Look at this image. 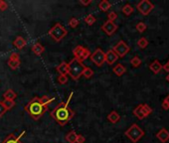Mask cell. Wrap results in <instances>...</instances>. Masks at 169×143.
<instances>
[{"instance_id": "1", "label": "cell", "mask_w": 169, "mask_h": 143, "mask_svg": "<svg viewBox=\"0 0 169 143\" xmlns=\"http://www.w3.org/2000/svg\"><path fill=\"white\" fill-rule=\"evenodd\" d=\"M73 94L74 93H71V94L69 95V98H68L66 103H64V101L63 103H60L51 111V116L55 119L60 125H62V126L66 125L74 117V115H75L74 110L69 107V103L71 101V98L73 97Z\"/></svg>"}, {"instance_id": "2", "label": "cell", "mask_w": 169, "mask_h": 143, "mask_svg": "<svg viewBox=\"0 0 169 143\" xmlns=\"http://www.w3.org/2000/svg\"><path fill=\"white\" fill-rule=\"evenodd\" d=\"M25 110L28 112L34 120H39L44 115V113L48 110V106L44 105L39 97H34L32 100H30L26 104Z\"/></svg>"}, {"instance_id": "3", "label": "cell", "mask_w": 169, "mask_h": 143, "mask_svg": "<svg viewBox=\"0 0 169 143\" xmlns=\"http://www.w3.org/2000/svg\"><path fill=\"white\" fill-rule=\"evenodd\" d=\"M69 65V71H68V74L70 75V77L72 78L74 81H78L81 78V76H83L84 70L86 66L80 61H78L77 59H72L70 61Z\"/></svg>"}, {"instance_id": "4", "label": "cell", "mask_w": 169, "mask_h": 143, "mask_svg": "<svg viewBox=\"0 0 169 143\" xmlns=\"http://www.w3.org/2000/svg\"><path fill=\"white\" fill-rule=\"evenodd\" d=\"M124 134L126 135V137L132 143H136L138 140H140L142 138V136L144 135V131L137 124L134 123L127 129Z\"/></svg>"}, {"instance_id": "5", "label": "cell", "mask_w": 169, "mask_h": 143, "mask_svg": "<svg viewBox=\"0 0 169 143\" xmlns=\"http://www.w3.org/2000/svg\"><path fill=\"white\" fill-rule=\"evenodd\" d=\"M67 33H68V31L66 30V28L65 27H63L60 23L55 24L48 32L49 35L55 41H57V42H59V41L62 40L64 37L67 35Z\"/></svg>"}, {"instance_id": "6", "label": "cell", "mask_w": 169, "mask_h": 143, "mask_svg": "<svg viewBox=\"0 0 169 143\" xmlns=\"http://www.w3.org/2000/svg\"><path fill=\"white\" fill-rule=\"evenodd\" d=\"M90 58L97 67H101L106 62V53L100 48H97L93 54H91Z\"/></svg>"}, {"instance_id": "7", "label": "cell", "mask_w": 169, "mask_h": 143, "mask_svg": "<svg viewBox=\"0 0 169 143\" xmlns=\"http://www.w3.org/2000/svg\"><path fill=\"white\" fill-rule=\"evenodd\" d=\"M73 54H74V56H75V59H77L78 61H80V62H82V63L91 56L90 50L83 46H77L75 49L73 50Z\"/></svg>"}, {"instance_id": "8", "label": "cell", "mask_w": 169, "mask_h": 143, "mask_svg": "<svg viewBox=\"0 0 169 143\" xmlns=\"http://www.w3.org/2000/svg\"><path fill=\"white\" fill-rule=\"evenodd\" d=\"M130 48L126 45V42L123 41H120L116 46L113 48V51L116 54L118 58H123L126 54L129 52Z\"/></svg>"}, {"instance_id": "9", "label": "cell", "mask_w": 169, "mask_h": 143, "mask_svg": "<svg viewBox=\"0 0 169 143\" xmlns=\"http://www.w3.org/2000/svg\"><path fill=\"white\" fill-rule=\"evenodd\" d=\"M153 7H154L153 4H152L150 1H148V0H142V1H140L136 6L138 11L144 16H147L149 14L152 10H153Z\"/></svg>"}, {"instance_id": "10", "label": "cell", "mask_w": 169, "mask_h": 143, "mask_svg": "<svg viewBox=\"0 0 169 143\" xmlns=\"http://www.w3.org/2000/svg\"><path fill=\"white\" fill-rule=\"evenodd\" d=\"M117 25L114 22H111V21H106L104 24H103V26H101V30L107 34V35H109V36H111L117 30Z\"/></svg>"}, {"instance_id": "11", "label": "cell", "mask_w": 169, "mask_h": 143, "mask_svg": "<svg viewBox=\"0 0 169 143\" xmlns=\"http://www.w3.org/2000/svg\"><path fill=\"white\" fill-rule=\"evenodd\" d=\"M157 139L162 143H165L169 140V131L165 128H161L156 134Z\"/></svg>"}, {"instance_id": "12", "label": "cell", "mask_w": 169, "mask_h": 143, "mask_svg": "<svg viewBox=\"0 0 169 143\" xmlns=\"http://www.w3.org/2000/svg\"><path fill=\"white\" fill-rule=\"evenodd\" d=\"M118 60V57L113 50H109L106 53V62L109 65H113Z\"/></svg>"}, {"instance_id": "13", "label": "cell", "mask_w": 169, "mask_h": 143, "mask_svg": "<svg viewBox=\"0 0 169 143\" xmlns=\"http://www.w3.org/2000/svg\"><path fill=\"white\" fill-rule=\"evenodd\" d=\"M24 134H25V131H23L18 137H16L14 134H9L1 143H22L21 141H20V138H21Z\"/></svg>"}, {"instance_id": "14", "label": "cell", "mask_w": 169, "mask_h": 143, "mask_svg": "<svg viewBox=\"0 0 169 143\" xmlns=\"http://www.w3.org/2000/svg\"><path fill=\"white\" fill-rule=\"evenodd\" d=\"M133 114L138 119H143V118L146 117V116H145V114H144V111H143V108H142V104L137 105V106L134 108V110H133Z\"/></svg>"}, {"instance_id": "15", "label": "cell", "mask_w": 169, "mask_h": 143, "mask_svg": "<svg viewBox=\"0 0 169 143\" xmlns=\"http://www.w3.org/2000/svg\"><path fill=\"white\" fill-rule=\"evenodd\" d=\"M149 69L151 70V72H153L154 74H158L162 70V65L159 63V61L155 60L150 64Z\"/></svg>"}, {"instance_id": "16", "label": "cell", "mask_w": 169, "mask_h": 143, "mask_svg": "<svg viewBox=\"0 0 169 143\" xmlns=\"http://www.w3.org/2000/svg\"><path fill=\"white\" fill-rule=\"evenodd\" d=\"M120 115L116 110H113L107 115V120L111 122V123H117L120 121Z\"/></svg>"}, {"instance_id": "17", "label": "cell", "mask_w": 169, "mask_h": 143, "mask_svg": "<svg viewBox=\"0 0 169 143\" xmlns=\"http://www.w3.org/2000/svg\"><path fill=\"white\" fill-rule=\"evenodd\" d=\"M13 45H14L17 49H23L26 46V40L21 36H18L13 42Z\"/></svg>"}, {"instance_id": "18", "label": "cell", "mask_w": 169, "mask_h": 143, "mask_svg": "<svg viewBox=\"0 0 169 143\" xmlns=\"http://www.w3.org/2000/svg\"><path fill=\"white\" fill-rule=\"evenodd\" d=\"M44 51H45V49H44V47L40 43H35L32 46V52L35 54L36 56H41L44 53Z\"/></svg>"}, {"instance_id": "19", "label": "cell", "mask_w": 169, "mask_h": 143, "mask_svg": "<svg viewBox=\"0 0 169 143\" xmlns=\"http://www.w3.org/2000/svg\"><path fill=\"white\" fill-rule=\"evenodd\" d=\"M68 71H69V65H68V63H66V62L61 63L59 66L57 67V72H58L60 75L67 76Z\"/></svg>"}, {"instance_id": "20", "label": "cell", "mask_w": 169, "mask_h": 143, "mask_svg": "<svg viewBox=\"0 0 169 143\" xmlns=\"http://www.w3.org/2000/svg\"><path fill=\"white\" fill-rule=\"evenodd\" d=\"M113 73L116 74L117 77H121L126 72V69L121 64H117L116 67H113Z\"/></svg>"}, {"instance_id": "21", "label": "cell", "mask_w": 169, "mask_h": 143, "mask_svg": "<svg viewBox=\"0 0 169 143\" xmlns=\"http://www.w3.org/2000/svg\"><path fill=\"white\" fill-rule=\"evenodd\" d=\"M4 97V100H14L15 98L17 97L16 93L13 90H7L3 94Z\"/></svg>"}, {"instance_id": "22", "label": "cell", "mask_w": 169, "mask_h": 143, "mask_svg": "<svg viewBox=\"0 0 169 143\" xmlns=\"http://www.w3.org/2000/svg\"><path fill=\"white\" fill-rule=\"evenodd\" d=\"M77 133L74 130L70 131L69 133L66 135V140L69 143H76V139H77Z\"/></svg>"}, {"instance_id": "23", "label": "cell", "mask_w": 169, "mask_h": 143, "mask_svg": "<svg viewBox=\"0 0 169 143\" xmlns=\"http://www.w3.org/2000/svg\"><path fill=\"white\" fill-rule=\"evenodd\" d=\"M110 3L107 1V0H103V1H100V4H99V8L101 10V11H104V12H106L110 8Z\"/></svg>"}, {"instance_id": "24", "label": "cell", "mask_w": 169, "mask_h": 143, "mask_svg": "<svg viewBox=\"0 0 169 143\" xmlns=\"http://www.w3.org/2000/svg\"><path fill=\"white\" fill-rule=\"evenodd\" d=\"M8 66L11 68L12 70L18 69L20 66V60H15V59H9L8 60Z\"/></svg>"}, {"instance_id": "25", "label": "cell", "mask_w": 169, "mask_h": 143, "mask_svg": "<svg viewBox=\"0 0 169 143\" xmlns=\"http://www.w3.org/2000/svg\"><path fill=\"white\" fill-rule=\"evenodd\" d=\"M121 11L126 16H129L131 13H133V7L130 4H126L121 9Z\"/></svg>"}, {"instance_id": "26", "label": "cell", "mask_w": 169, "mask_h": 143, "mask_svg": "<svg viewBox=\"0 0 169 143\" xmlns=\"http://www.w3.org/2000/svg\"><path fill=\"white\" fill-rule=\"evenodd\" d=\"M40 100H41V103H42L44 105L48 106V105H49L51 103H53V101L55 100V98H54V97H49L48 95H44V97H42L41 98H40Z\"/></svg>"}, {"instance_id": "27", "label": "cell", "mask_w": 169, "mask_h": 143, "mask_svg": "<svg viewBox=\"0 0 169 143\" xmlns=\"http://www.w3.org/2000/svg\"><path fill=\"white\" fill-rule=\"evenodd\" d=\"M147 45H148V41L146 38H144V37H142V38H140L137 41V46L139 47L140 49H145V48L147 47Z\"/></svg>"}, {"instance_id": "28", "label": "cell", "mask_w": 169, "mask_h": 143, "mask_svg": "<svg viewBox=\"0 0 169 143\" xmlns=\"http://www.w3.org/2000/svg\"><path fill=\"white\" fill-rule=\"evenodd\" d=\"M83 76L84 78H87V79H90V78H92L94 76V71L91 69V68L86 67V68H84V70Z\"/></svg>"}, {"instance_id": "29", "label": "cell", "mask_w": 169, "mask_h": 143, "mask_svg": "<svg viewBox=\"0 0 169 143\" xmlns=\"http://www.w3.org/2000/svg\"><path fill=\"white\" fill-rule=\"evenodd\" d=\"M130 65L133 68H138L141 65V60L137 56H135V57H133L132 59L130 60Z\"/></svg>"}, {"instance_id": "30", "label": "cell", "mask_w": 169, "mask_h": 143, "mask_svg": "<svg viewBox=\"0 0 169 143\" xmlns=\"http://www.w3.org/2000/svg\"><path fill=\"white\" fill-rule=\"evenodd\" d=\"M2 103H3V105H4L5 108L7 110H11V108L15 105L14 100H4L2 101Z\"/></svg>"}, {"instance_id": "31", "label": "cell", "mask_w": 169, "mask_h": 143, "mask_svg": "<svg viewBox=\"0 0 169 143\" xmlns=\"http://www.w3.org/2000/svg\"><path fill=\"white\" fill-rule=\"evenodd\" d=\"M135 28H136L137 32L143 33L145 30H146V24H145L144 22H139L136 24V27H135Z\"/></svg>"}, {"instance_id": "32", "label": "cell", "mask_w": 169, "mask_h": 143, "mask_svg": "<svg viewBox=\"0 0 169 143\" xmlns=\"http://www.w3.org/2000/svg\"><path fill=\"white\" fill-rule=\"evenodd\" d=\"M84 20V22H86L89 26H92L93 24L96 22V18H94L93 15H88V16H86Z\"/></svg>"}, {"instance_id": "33", "label": "cell", "mask_w": 169, "mask_h": 143, "mask_svg": "<svg viewBox=\"0 0 169 143\" xmlns=\"http://www.w3.org/2000/svg\"><path fill=\"white\" fill-rule=\"evenodd\" d=\"M142 108H143L145 116H148V115L152 113V108L148 104H142Z\"/></svg>"}, {"instance_id": "34", "label": "cell", "mask_w": 169, "mask_h": 143, "mask_svg": "<svg viewBox=\"0 0 169 143\" xmlns=\"http://www.w3.org/2000/svg\"><path fill=\"white\" fill-rule=\"evenodd\" d=\"M79 24H80V22L77 18H71L70 21H69V25H70L71 28H76Z\"/></svg>"}, {"instance_id": "35", "label": "cell", "mask_w": 169, "mask_h": 143, "mask_svg": "<svg viewBox=\"0 0 169 143\" xmlns=\"http://www.w3.org/2000/svg\"><path fill=\"white\" fill-rule=\"evenodd\" d=\"M107 19H109V21L113 22L114 20L117 19V14L114 11H111L109 13V15H107Z\"/></svg>"}, {"instance_id": "36", "label": "cell", "mask_w": 169, "mask_h": 143, "mask_svg": "<svg viewBox=\"0 0 169 143\" xmlns=\"http://www.w3.org/2000/svg\"><path fill=\"white\" fill-rule=\"evenodd\" d=\"M57 80H58L59 84H65L67 83V81H68V78H67V76H64V75H60Z\"/></svg>"}, {"instance_id": "37", "label": "cell", "mask_w": 169, "mask_h": 143, "mask_svg": "<svg viewBox=\"0 0 169 143\" xmlns=\"http://www.w3.org/2000/svg\"><path fill=\"white\" fill-rule=\"evenodd\" d=\"M6 111H7V110H6L5 106L3 105L2 101H0V117H2L3 115L6 113Z\"/></svg>"}, {"instance_id": "38", "label": "cell", "mask_w": 169, "mask_h": 143, "mask_svg": "<svg viewBox=\"0 0 169 143\" xmlns=\"http://www.w3.org/2000/svg\"><path fill=\"white\" fill-rule=\"evenodd\" d=\"M7 8H8L7 3L5 1H3V0H0V10H1V11H5Z\"/></svg>"}, {"instance_id": "39", "label": "cell", "mask_w": 169, "mask_h": 143, "mask_svg": "<svg viewBox=\"0 0 169 143\" xmlns=\"http://www.w3.org/2000/svg\"><path fill=\"white\" fill-rule=\"evenodd\" d=\"M84 141H86V138L84 137L83 135H77V139H76V143H84Z\"/></svg>"}, {"instance_id": "40", "label": "cell", "mask_w": 169, "mask_h": 143, "mask_svg": "<svg viewBox=\"0 0 169 143\" xmlns=\"http://www.w3.org/2000/svg\"><path fill=\"white\" fill-rule=\"evenodd\" d=\"M92 2H93L92 0H80V3H81V4H82V5H84V6L90 5Z\"/></svg>"}, {"instance_id": "41", "label": "cell", "mask_w": 169, "mask_h": 143, "mask_svg": "<svg viewBox=\"0 0 169 143\" xmlns=\"http://www.w3.org/2000/svg\"><path fill=\"white\" fill-rule=\"evenodd\" d=\"M10 59H15V60H19V55L16 53H12L11 56H10Z\"/></svg>"}, {"instance_id": "42", "label": "cell", "mask_w": 169, "mask_h": 143, "mask_svg": "<svg viewBox=\"0 0 169 143\" xmlns=\"http://www.w3.org/2000/svg\"><path fill=\"white\" fill-rule=\"evenodd\" d=\"M162 108H163L164 110H169V106H168L167 103H165L164 100H163V103H162Z\"/></svg>"}, {"instance_id": "43", "label": "cell", "mask_w": 169, "mask_h": 143, "mask_svg": "<svg viewBox=\"0 0 169 143\" xmlns=\"http://www.w3.org/2000/svg\"><path fill=\"white\" fill-rule=\"evenodd\" d=\"M162 69H164V71H165V72H169V63L167 62L166 64H165L164 66L162 67Z\"/></svg>"}, {"instance_id": "44", "label": "cell", "mask_w": 169, "mask_h": 143, "mask_svg": "<svg viewBox=\"0 0 169 143\" xmlns=\"http://www.w3.org/2000/svg\"><path fill=\"white\" fill-rule=\"evenodd\" d=\"M164 101H165V103H167V105H168V106H169V94H168L167 97H166V98H165V100H164Z\"/></svg>"}, {"instance_id": "45", "label": "cell", "mask_w": 169, "mask_h": 143, "mask_svg": "<svg viewBox=\"0 0 169 143\" xmlns=\"http://www.w3.org/2000/svg\"><path fill=\"white\" fill-rule=\"evenodd\" d=\"M166 81H168V83H169V74L167 75V76H166Z\"/></svg>"}, {"instance_id": "46", "label": "cell", "mask_w": 169, "mask_h": 143, "mask_svg": "<svg viewBox=\"0 0 169 143\" xmlns=\"http://www.w3.org/2000/svg\"><path fill=\"white\" fill-rule=\"evenodd\" d=\"M168 63H169V61H168Z\"/></svg>"}]
</instances>
